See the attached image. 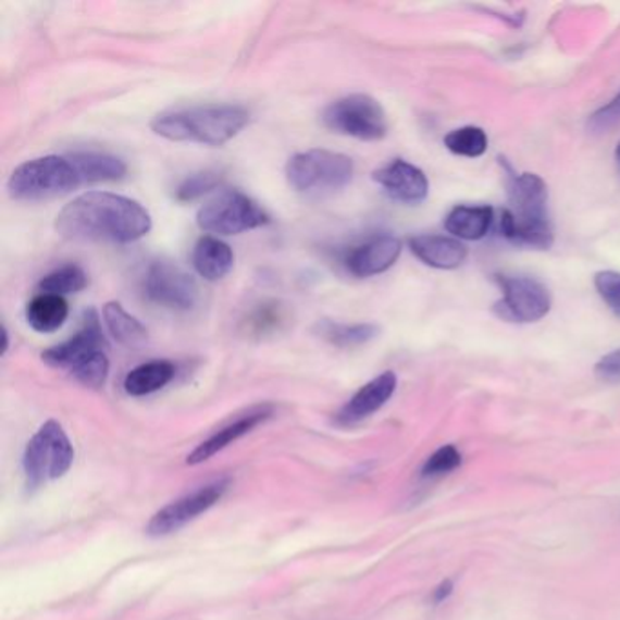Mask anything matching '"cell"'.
I'll use <instances>...</instances> for the list:
<instances>
[{
    "label": "cell",
    "instance_id": "6da1fadb",
    "mask_svg": "<svg viewBox=\"0 0 620 620\" xmlns=\"http://www.w3.org/2000/svg\"><path fill=\"white\" fill-rule=\"evenodd\" d=\"M151 226L145 206L110 191L78 195L62 208L55 221L61 237L78 243H135L146 237Z\"/></svg>",
    "mask_w": 620,
    "mask_h": 620
},
{
    "label": "cell",
    "instance_id": "7a4b0ae2",
    "mask_svg": "<svg viewBox=\"0 0 620 620\" xmlns=\"http://www.w3.org/2000/svg\"><path fill=\"white\" fill-rule=\"evenodd\" d=\"M500 230L510 243L548 250L554 244V226L548 215V186L535 173H511L508 178V208Z\"/></svg>",
    "mask_w": 620,
    "mask_h": 620
},
{
    "label": "cell",
    "instance_id": "3957f363",
    "mask_svg": "<svg viewBox=\"0 0 620 620\" xmlns=\"http://www.w3.org/2000/svg\"><path fill=\"white\" fill-rule=\"evenodd\" d=\"M250 122L243 106L206 104L166 111L151 121L153 134L173 142L222 146L235 139Z\"/></svg>",
    "mask_w": 620,
    "mask_h": 620
},
{
    "label": "cell",
    "instance_id": "277c9868",
    "mask_svg": "<svg viewBox=\"0 0 620 620\" xmlns=\"http://www.w3.org/2000/svg\"><path fill=\"white\" fill-rule=\"evenodd\" d=\"M80 184L70 157L48 156L21 164L8 181V191L13 199L37 202L70 194Z\"/></svg>",
    "mask_w": 620,
    "mask_h": 620
},
{
    "label": "cell",
    "instance_id": "5b68a950",
    "mask_svg": "<svg viewBox=\"0 0 620 620\" xmlns=\"http://www.w3.org/2000/svg\"><path fill=\"white\" fill-rule=\"evenodd\" d=\"M289 186L306 195L335 194L354 178V161L348 156L327 150L297 153L286 164Z\"/></svg>",
    "mask_w": 620,
    "mask_h": 620
},
{
    "label": "cell",
    "instance_id": "8992f818",
    "mask_svg": "<svg viewBox=\"0 0 620 620\" xmlns=\"http://www.w3.org/2000/svg\"><path fill=\"white\" fill-rule=\"evenodd\" d=\"M75 459L70 438L57 421H48L26 446L24 471L29 487H39L48 481L66 475Z\"/></svg>",
    "mask_w": 620,
    "mask_h": 620
},
{
    "label": "cell",
    "instance_id": "52a82bcc",
    "mask_svg": "<svg viewBox=\"0 0 620 620\" xmlns=\"http://www.w3.org/2000/svg\"><path fill=\"white\" fill-rule=\"evenodd\" d=\"M197 224L202 232L227 237L266 226L270 215L248 195L226 189L200 208Z\"/></svg>",
    "mask_w": 620,
    "mask_h": 620
},
{
    "label": "cell",
    "instance_id": "ba28073f",
    "mask_svg": "<svg viewBox=\"0 0 620 620\" xmlns=\"http://www.w3.org/2000/svg\"><path fill=\"white\" fill-rule=\"evenodd\" d=\"M322 122L335 134L359 140H381L388 134L386 111L377 99L364 94L335 100L322 113Z\"/></svg>",
    "mask_w": 620,
    "mask_h": 620
},
{
    "label": "cell",
    "instance_id": "9c48e42d",
    "mask_svg": "<svg viewBox=\"0 0 620 620\" xmlns=\"http://www.w3.org/2000/svg\"><path fill=\"white\" fill-rule=\"evenodd\" d=\"M503 299L495 305V313L510 322H537L551 310V295L541 281L524 275H499Z\"/></svg>",
    "mask_w": 620,
    "mask_h": 620
},
{
    "label": "cell",
    "instance_id": "30bf717a",
    "mask_svg": "<svg viewBox=\"0 0 620 620\" xmlns=\"http://www.w3.org/2000/svg\"><path fill=\"white\" fill-rule=\"evenodd\" d=\"M146 297L168 310L188 311L199 300V286L183 268L172 262H156L145 278Z\"/></svg>",
    "mask_w": 620,
    "mask_h": 620
},
{
    "label": "cell",
    "instance_id": "8fae6325",
    "mask_svg": "<svg viewBox=\"0 0 620 620\" xmlns=\"http://www.w3.org/2000/svg\"><path fill=\"white\" fill-rule=\"evenodd\" d=\"M227 486H230L227 481L213 482V484L200 487L197 492L189 493L183 499L175 500L172 505L164 506L161 511H157L156 516L151 517V521L146 526V533L151 537H164V535L177 532L188 522L197 519L200 513H206L213 508L226 493Z\"/></svg>",
    "mask_w": 620,
    "mask_h": 620
},
{
    "label": "cell",
    "instance_id": "7c38bea8",
    "mask_svg": "<svg viewBox=\"0 0 620 620\" xmlns=\"http://www.w3.org/2000/svg\"><path fill=\"white\" fill-rule=\"evenodd\" d=\"M104 349L106 338L102 335L99 315L97 311L89 310L84 315L83 327L66 343L46 349L42 360L53 368L72 371L78 364H83L84 360H88L91 355L104 351Z\"/></svg>",
    "mask_w": 620,
    "mask_h": 620
},
{
    "label": "cell",
    "instance_id": "4fadbf2b",
    "mask_svg": "<svg viewBox=\"0 0 620 620\" xmlns=\"http://www.w3.org/2000/svg\"><path fill=\"white\" fill-rule=\"evenodd\" d=\"M402 253V243L394 235H377L354 246L344 257V266L354 277L368 278L388 272Z\"/></svg>",
    "mask_w": 620,
    "mask_h": 620
},
{
    "label": "cell",
    "instance_id": "5bb4252c",
    "mask_svg": "<svg viewBox=\"0 0 620 620\" xmlns=\"http://www.w3.org/2000/svg\"><path fill=\"white\" fill-rule=\"evenodd\" d=\"M373 181L397 202L419 204L430 194V183L421 168L402 159H395L386 166L373 172Z\"/></svg>",
    "mask_w": 620,
    "mask_h": 620
},
{
    "label": "cell",
    "instance_id": "9a60e30c",
    "mask_svg": "<svg viewBox=\"0 0 620 620\" xmlns=\"http://www.w3.org/2000/svg\"><path fill=\"white\" fill-rule=\"evenodd\" d=\"M397 389V375L394 371H384L379 377L364 384L351 399L343 406L337 413L338 424L351 426L357 422L364 421L368 417L377 413Z\"/></svg>",
    "mask_w": 620,
    "mask_h": 620
},
{
    "label": "cell",
    "instance_id": "2e32d148",
    "mask_svg": "<svg viewBox=\"0 0 620 620\" xmlns=\"http://www.w3.org/2000/svg\"><path fill=\"white\" fill-rule=\"evenodd\" d=\"M410 250L419 261L437 270H455L462 266L468 257L459 238L446 235H417L410 238Z\"/></svg>",
    "mask_w": 620,
    "mask_h": 620
},
{
    "label": "cell",
    "instance_id": "e0dca14e",
    "mask_svg": "<svg viewBox=\"0 0 620 620\" xmlns=\"http://www.w3.org/2000/svg\"><path fill=\"white\" fill-rule=\"evenodd\" d=\"M268 417H270V410H268V408L251 411L248 416L240 417V419L232 422V424H227L226 427H222L221 432L211 435L204 443L199 444V446L188 455L186 462H188L189 466L202 464L206 460H210L213 455L219 454V451H222L226 446L235 443L237 438L243 437L246 433H250L253 427L266 421Z\"/></svg>",
    "mask_w": 620,
    "mask_h": 620
},
{
    "label": "cell",
    "instance_id": "ac0fdd59",
    "mask_svg": "<svg viewBox=\"0 0 620 620\" xmlns=\"http://www.w3.org/2000/svg\"><path fill=\"white\" fill-rule=\"evenodd\" d=\"M191 261L200 277L215 283L232 272L235 256H233L232 248L226 243H222L221 238L206 235L195 244Z\"/></svg>",
    "mask_w": 620,
    "mask_h": 620
},
{
    "label": "cell",
    "instance_id": "d6986e66",
    "mask_svg": "<svg viewBox=\"0 0 620 620\" xmlns=\"http://www.w3.org/2000/svg\"><path fill=\"white\" fill-rule=\"evenodd\" d=\"M492 224V206H455L444 221L446 232L464 240H481L486 237Z\"/></svg>",
    "mask_w": 620,
    "mask_h": 620
},
{
    "label": "cell",
    "instance_id": "ffe728a7",
    "mask_svg": "<svg viewBox=\"0 0 620 620\" xmlns=\"http://www.w3.org/2000/svg\"><path fill=\"white\" fill-rule=\"evenodd\" d=\"M70 161L77 170L78 177L83 183H110L121 181L128 168L119 157L99 153V151H78L72 153Z\"/></svg>",
    "mask_w": 620,
    "mask_h": 620
},
{
    "label": "cell",
    "instance_id": "44dd1931",
    "mask_svg": "<svg viewBox=\"0 0 620 620\" xmlns=\"http://www.w3.org/2000/svg\"><path fill=\"white\" fill-rule=\"evenodd\" d=\"M173 377H175V365L170 360H150L129 371L128 377L124 381V389L132 397H145L164 388L166 384L172 383Z\"/></svg>",
    "mask_w": 620,
    "mask_h": 620
},
{
    "label": "cell",
    "instance_id": "7402d4cb",
    "mask_svg": "<svg viewBox=\"0 0 620 620\" xmlns=\"http://www.w3.org/2000/svg\"><path fill=\"white\" fill-rule=\"evenodd\" d=\"M70 315L64 297L51 294L35 295L26 308V319L35 332L53 333L61 330Z\"/></svg>",
    "mask_w": 620,
    "mask_h": 620
},
{
    "label": "cell",
    "instance_id": "603a6c76",
    "mask_svg": "<svg viewBox=\"0 0 620 620\" xmlns=\"http://www.w3.org/2000/svg\"><path fill=\"white\" fill-rule=\"evenodd\" d=\"M102 313L108 332L124 346H140L148 340V330L119 302H108Z\"/></svg>",
    "mask_w": 620,
    "mask_h": 620
},
{
    "label": "cell",
    "instance_id": "cb8c5ba5",
    "mask_svg": "<svg viewBox=\"0 0 620 620\" xmlns=\"http://www.w3.org/2000/svg\"><path fill=\"white\" fill-rule=\"evenodd\" d=\"M322 337L327 343L335 344L338 348H354L360 344L370 343L379 335V327L375 324H343V322H322L319 326Z\"/></svg>",
    "mask_w": 620,
    "mask_h": 620
},
{
    "label": "cell",
    "instance_id": "d4e9b609",
    "mask_svg": "<svg viewBox=\"0 0 620 620\" xmlns=\"http://www.w3.org/2000/svg\"><path fill=\"white\" fill-rule=\"evenodd\" d=\"M88 286V275L84 272L83 268L77 264H66L61 266L55 272L48 273L42 281H40V294L64 295L78 294Z\"/></svg>",
    "mask_w": 620,
    "mask_h": 620
},
{
    "label": "cell",
    "instance_id": "484cf974",
    "mask_svg": "<svg viewBox=\"0 0 620 620\" xmlns=\"http://www.w3.org/2000/svg\"><path fill=\"white\" fill-rule=\"evenodd\" d=\"M444 145L451 153L460 157H481L487 150V135L484 129L476 126H466V128L454 129L444 137Z\"/></svg>",
    "mask_w": 620,
    "mask_h": 620
},
{
    "label": "cell",
    "instance_id": "4316f807",
    "mask_svg": "<svg viewBox=\"0 0 620 620\" xmlns=\"http://www.w3.org/2000/svg\"><path fill=\"white\" fill-rule=\"evenodd\" d=\"M78 383L86 388L100 389L106 384L108 373H110V360L106 357V351L91 355L83 364H78L75 370L70 371Z\"/></svg>",
    "mask_w": 620,
    "mask_h": 620
},
{
    "label": "cell",
    "instance_id": "83f0119b",
    "mask_svg": "<svg viewBox=\"0 0 620 620\" xmlns=\"http://www.w3.org/2000/svg\"><path fill=\"white\" fill-rule=\"evenodd\" d=\"M221 186V175L216 172L195 173L191 177L186 178L177 188V200L181 202H191V200L200 199L204 195L211 194L213 189Z\"/></svg>",
    "mask_w": 620,
    "mask_h": 620
},
{
    "label": "cell",
    "instance_id": "f1b7e54d",
    "mask_svg": "<svg viewBox=\"0 0 620 620\" xmlns=\"http://www.w3.org/2000/svg\"><path fill=\"white\" fill-rule=\"evenodd\" d=\"M460 462H462V455H460L459 449L451 446V444H449V446H443V448L437 449V451L426 460V464L422 468V475H444V473H449V471H454L455 468H459Z\"/></svg>",
    "mask_w": 620,
    "mask_h": 620
},
{
    "label": "cell",
    "instance_id": "f546056e",
    "mask_svg": "<svg viewBox=\"0 0 620 620\" xmlns=\"http://www.w3.org/2000/svg\"><path fill=\"white\" fill-rule=\"evenodd\" d=\"M595 288L615 315L620 317V273L600 272L595 275Z\"/></svg>",
    "mask_w": 620,
    "mask_h": 620
},
{
    "label": "cell",
    "instance_id": "4dcf8cb0",
    "mask_svg": "<svg viewBox=\"0 0 620 620\" xmlns=\"http://www.w3.org/2000/svg\"><path fill=\"white\" fill-rule=\"evenodd\" d=\"M620 122V94L615 95L613 99L609 100L608 104L603 106L600 110L595 111L587 126L595 134H606L608 129L615 128Z\"/></svg>",
    "mask_w": 620,
    "mask_h": 620
},
{
    "label": "cell",
    "instance_id": "1f68e13d",
    "mask_svg": "<svg viewBox=\"0 0 620 620\" xmlns=\"http://www.w3.org/2000/svg\"><path fill=\"white\" fill-rule=\"evenodd\" d=\"M595 375L606 383H620V348L604 355L595 365Z\"/></svg>",
    "mask_w": 620,
    "mask_h": 620
},
{
    "label": "cell",
    "instance_id": "d6a6232c",
    "mask_svg": "<svg viewBox=\"0 0 620 620\" xmlns=\"http://www.w3.org/2000/svg\"><path fill=\"white\" fill-rule=\"evenodd\" d=\"M451 592H454V582H441V584L433 590V603H443V600H446V598L451 595Z\"/></svg>",
    "mask_w": 620,
    "mask_h": 620
},
{
    "label": "cell",
    "instance_id": "836d02e7",
    "mask_svg": "<svg viewBox=\"0 0 620 620\" xmlns=\"http://www.w3.org/2000/svg\"><path fill=\"white\" fill-rule=\"evenodd\" d=\"M8 351V330L7 327H2V355L7 354Z\"/></svg>",
    "mask_w": 620,
    "mask_h": 620
},
{
    "label": "cell",
    "instance_id": "e575fe53",
    "mask_svg": "<svg viewBox=\"0 0 620 620\" xmlns=\"http://www.w3.org/2000/svg\"><path fill=\"white\" fill-rule=\"evenodd\" d=\"M615 161H617V170H619L620 175V142L617 145V148H615Z\"/></svg>",
    "mask_w": 620,
    "mask_h": 620
}]
</instances>
